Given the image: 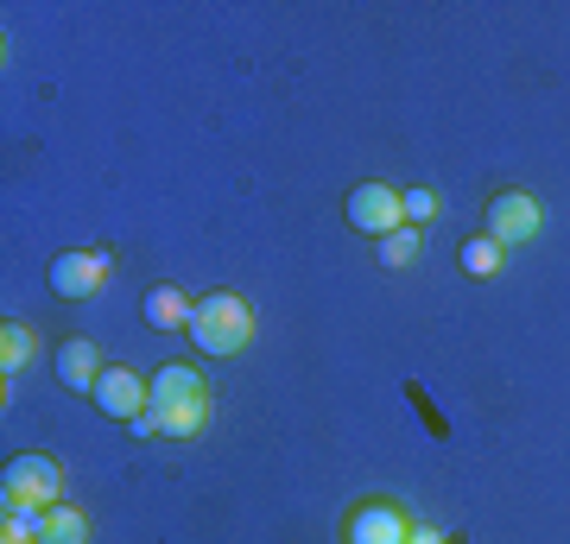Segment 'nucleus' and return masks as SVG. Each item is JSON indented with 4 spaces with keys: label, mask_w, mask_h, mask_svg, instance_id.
Returning <instances> with one entry per match:
<instances>
[{
    "label": "nucleus",
    "mask_w": 570,
    "mask_h": 544,
    "mask_svg": "<svg viewBox=\"0 0 570 544\" xmlns=\"http://www.w3.org/2000/svg\"><path fill=\"white\" fill-rule=\"evenodd\" d=\"M32 343H39V336H32L26 323H7V329H0V367H7V380L32 362Z\"/></svg>",
    "instance_id": "obj_14"
},
{
    "label": "nucleus",
    "mask_w": 570,
    "mask_h": 544,
    "mask_svg": "<svg viewBox=\"0 0 570 544\" xmlns=\"http://www.w3.org/2000/svg\"><path fill=\"white\" fill-rule=\"evenodd\" d=\"M412 544H444V532H431V525H419V532H412Z\"/></svg>",
    "instance_id": "obj_16"
},
{
    "label": "nucleus",
    "mask_w": 570,
    "mask_h": 544,
    "mask_svg": "<svg viewBox=\"0 0 570 544\" xmlns=\"http://www.w3.org/2000/svg\"><path fill=\"white\" fill-rule=\"evenodd\" d=\"M0 494H7V506L51 513V506H63V475H58L51 456H13L7 475H0Z\"/></svg>",
    "instance_id": "obj_3"
},
{
    "label": "nucleus",
    "mask_w": 570,
    "mask_h": 544,
    "mask_svg": "<svg viewBox=\"0 0 570 544\" xmlns=\"http://www.w3.org/2000/svg\"><path fill=\"white\" fill-rule=\"evenodd\" d=\"M348 228H362V235H393V228H406V202H400V190L393 184H355L348 190Z\"/></svg>",
    "instance_id": "obj_4"
},
{
    "label": "nucleus",
    "mask_w": 570,
    "mask_h": 544,
    "mask_svg": "<svg viewBox=\"0 0 570 544\" xmlns=\"http://www.w3.org/2000/svg\"><path fill=\"white\" fill-rule=\"evenodd\" d=\"M140 317H146V329H190V304H184L178 285H153L140 298Z\"/></svg>",
    "instance_id": "obj_10"
},
{
    "label": "nucleus",
    "mask_w": 570,
    "mask_h": 544,
    "mask_svg": "<svg viewBox=\"0 0 570 544\" xmlns=\"http://www.w3.org/2000/svg\"><path fill=\"white\" fill-rule=\"evenodd\" d=\"M204 399H209V386H204L197 367L165 362L159 374L146 380V412L134 418V431H140V437H197Z\"/></svg>",
    "instance_id": "obj_1"
},
{
    "label": "nucleus",
    "mask_w": 570,
    "mask_h": 544,
    "mask_svg": "<svg viewBox=\"0 0 570 544\" xmlns=\"http://www.w3.org/2000/svg\"><path fill=\"white\" fill-rule=\"evenodd\" d=\"M108 285V254H58L51 260V291L58 298H96Z\"/></svg>",
    "instance_id": "obj_6"
},
{
    "label": "nucleus",
    "mask_w": 570,
    "mask_h": 544,
    "mask_svg": "<svg viewBox=\"0 0 570 544\" xmlns=\"http://www.w3.org/2000/svg\"><path fill=\"white\" fill-rule=\"evenodd\" d=\"M456 260H463V273H469V279H489V273H501V260H508V247L494 241V235H475V241H463V254H456Z\"/></svg>",
    "instance_id": "obj_12"
},
{
    "label": "nucleus",
    "mask_w": 570,
    "mask_h": 544,
    "mask_svg": "<svg viewBox=\"0 0 570 544\" xmlns=\"http://www.w3.org/2000/svg\"><path fill=\"white\" fill-rule=\"evenodd\" d=\"M58 374H63L70 393H96V380H102V355H96V343H89V336H63Z\"/></svg>",
    "instance_id": "obj_9"
},
{
    "label": "nucleus",
    "mask_w": 570,
    "mask_h": 544,
    "mask_svg": "<svg viewBox=\"0 0 570 544\" xmlns=\"http://www.w3.org/2000/svg\"><path fill=\"white\" fill-rule=\"evenodd\" d=\"M89 399H96V412L134 424L146 412V380L134 374V367H102V380H96V393H89Z\"/></svg>",
    "instance_id": "obj_7"
},
{
    "label": "nucleus",
    "mask_w": 570,
    "mask_h": 544,
    "mask_svg": "<svg viewBox=\"0 0 570 544\" xmlns=\"http://www.w3.org/2000/svg\"><path fill=\"white\" fill-rule=\"evenodd\" d=\"M190 343L216 362L242 355L254 343V310L242 304V291H209L204 304H190Z\"/></svg>",
    "instance_id": "obj_2"
},
{
    "label": "nucleus",
    "mask_w": 570,
    "mask_h": 544,
    "mask_svg": "<svg viewBox=\"0 0 570 544\" xmlns=\"http://www.w3.org/2000/svg\"><path fill=\"white\" fill-rule=\"evenodd\" d=\"M489 235L501 247H520L539 235V202H532V190H501L489 202Z\"/></svg>",
    "instance_id": "obj_5"
},
{
    "label": "nucleus",
    "mask_w": 570,
    "mask_h": 544,
    "mask_svg": "<svg viewBox=\"0 0 570 544\" xmlns=\"http://www.w3.org/2000/svg\"><path fill=\"white\" fill-rule=\"evenodd\" d=\"M400 202H406V222H412V228H425L431 216H438V197H431L425 184H412V190H400Z\"/></svg>",
    "instance_id": "obj_15"
},
{
    "label": "nucleus",
    "mask_w": 570,
    "mask_h": 544,
    "mask_svg": "<svg viewBox=\"0 0 570 544\" xmlns=\"http://www.w3.org/2000/svg\"><path fill=\"white\" fill-rule=\"evenodd\" d=\"M343 538L348 544H412V525L400 506H355Z\"/></svg>",
    "instance_id": "obj_8"
},
{
    "label": "nucleus",
    "mask_w": 570,
    "mask_h": 544,
    "mask_svg": "<svg viewBox=\"0 0 570 544\" xmlns=\"http://www.w3.org/2000/svg\"><path fill=\"white\" fill-rule=\"evenodd\" d=\"M39 544H89V520L77 506H51L39 513Z\"/></svg>",
    "instance_id": "obj_11"
},
{
    "label": "nucleus",
    "mask_w": 570,
    "mask_h": 544,
    "mask_svg": "<svg viewBox=\"0 0 570 544\" xmlns=\"http://www.w3.org/2000/svg\"><path fill=\"white\" fill-rule=\"evenodd\" d=\"M374 254H381V266H387V273H400V266H412L419 260V254H425V241H419V228H393V235H381V247H374Z\"/></svg>",
    "instance_id": "obj_13"
}]
</instances>
